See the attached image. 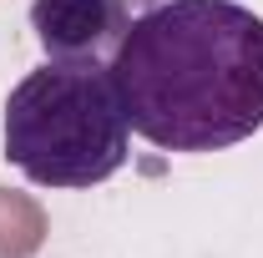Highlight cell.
Returning <instances> with one entry per match:
<instances>
[{"instance_id":"6da1fadb","label":"cell","mask_w":263,"mask_h":258,"mask_svg":"<svg viewBox=\"0 0 263 258\" xmlns=\"http://www.w3.org/2000/svg\"><path fill=\"white\" fill-rule=\"evenodd\" d=\"M111 81L152 147H233L263 127V21L238 0H167L127 26Z\"/></svg>"},{"instance_id":"3957f363","label":"cell","mask_w":263,"mask_h":258,"mask_svg":"<svg viewBox=\"0 0 263 258\" xmlns=\"http://www.w3.org/2000/svg\"><path fill=\"white\" fill-rule=\"evenodd\" d=\"M31 26L51 61H97L106 46H122L132 21L127 0H35Z\"/></svg>"},{"instance_id":"7a4b0ae2","label":"cell","mask_w":263,"mask_h":258,"mask_svg":"<svg viewBox=\"0 0 263 258\" xmlns=\"http://www.w3.org/2000/svg\"><path fill=\"white\" fill-rule=\"evenodd\" d=\"M5 157L41 188H91L127 162L111 66L46 61L5 101Z\"/></svg>"},{"instance_id":"277c9868","label":"cell","mask_w":263,"mask_h":258,"mask_svg":"<svg viewBox=\"0 0 263 258\" xmlns=\"http://www.w3.org/2000/svg\"><path fill=\"white\" fill-rule=\"evenodd\" d=\"M46 243V208L26 193L0 188V258H31Z\"/></svg>"}]
</instances>
